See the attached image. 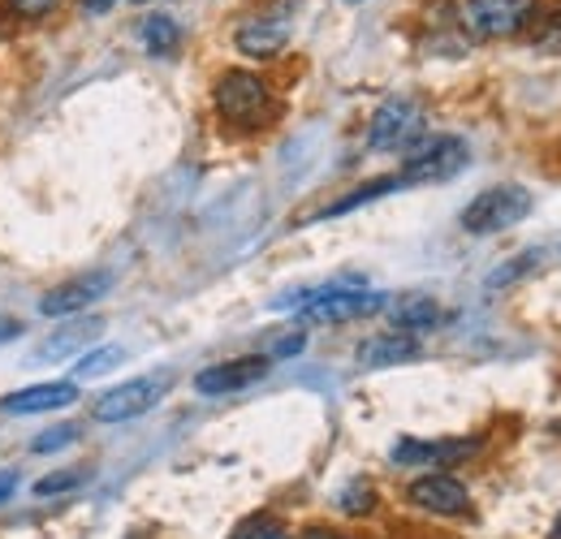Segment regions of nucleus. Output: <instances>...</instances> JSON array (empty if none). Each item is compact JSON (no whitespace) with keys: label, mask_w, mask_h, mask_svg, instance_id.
Here are the masks:
<instances>
[{"label":"nucleus","mask_w":561,"mask_h":539,"mask_svg":"<svg viewBox=\"0 0 561 539\" xmlns=\"http://www.w3.org/2000/svg\"><path fill=\"white\" fill-rule=\"evenodd\" d=\"M277 311H298L307 324H346V320H363L389 307V294H371L358 289L354 280H333L320 289H302L298 298H277Z\"/></svg>","instance_id":"1"},{"label":"nucleus","mask_w":561,"mask_h":539,"mask_svg":"<svg viewBox=\"0 0 561 539\" xmlns=\"http://www.w3.org/2000/svg\"><path fill=\"white\" fill-rule=\"evenodd\" d=\"M216 113L229 126H260L273 113V91L251 69H229L216 78Z\"/></svg>","instance_id":"2"},{"label":"nucleus","mask_w":561,"mask_h":539,"mask_svg":"<svg viewBox=\"0 0 561 539\" xmlns=\"http://www.w3.org/2000/svg\"><path fill=\"white\" fill-rule=\"evenodd\" d=\"M527 216H531V195L523 186H492L462 207V229L476 238H489V233L514 229Z\"/></svg>","instance_id":"3"},{"label":"nucleus","mask_w":561,"mask_h":539,"mask_svg":"<svg viewBox=\"0 0 561 539\" xmlns=\"http://www.w3.org/2000/svg\"><path fill=\"white\" fill-rule=\"evenodd\" d=\"M467 160H471V151H467V142L454 135H436V138H423L420 147H411V156H407V164H402V182L407 186H432V182H449V177H458L462 169H467Z\"/></svg>","instance_id":"4"},{"label":"nucleus","mask_w":561,"mask_h":539,"mask_svg":"<svg viewBox=\"0 0 561 539\" xmlns=\"http://www.w3.org/2000/svg\"><path fill=\"white\" fill-rule=\"evenodd\" d=\"M169 389H173V376H169V371L139 376V380H126V385L108 389L100 402L91 405V414H95V423H130V418L147 414Z\"/></svg>","instance_id":"5"},{"label":"nucleus","mask_w":561,"mask_h":539,"mask_svg":"<svg viewBox=\"0 0 561 539\" xmlns=\"http://www.w3.org/2000/svg\"><path fill=\"white\" fill-rule=\"evenodd\" d=\"M423 126V104L415 95H389L380 108H376V117H371V126H367V147H376V151H398V147H407L411 138L420 135Z\"/></svg>","instance_id":"6"},{"label":"nucleus","mask_w":561,"mask_h":539,"mask_svg":"<svg viewBox=\"0 0 561 539\" xmlns=\"http://www.w3.org/2000/svg\"><path fill=\"white\" fill-rule=\"evenodd\" d=\"M289 0H280L277 9H268V13H255L251 22H242L238 26V53L242 57H255V61H268V57H277L280 48L289 44V35H294V22H289Z\"/></svg>","instance_id":"7"},{"label":"nucleus","mask_w":561,"mask_h":539,"mask_svg":"<svg viewBox=\"0 0 561 539\" xmlns=\"http://www.w3.org/2000/svg\"><path fill=\"white\" fill-rule=\"evenodd\" d=\"M531 9L536 0H467L462 22L476 39H501V35H514L531 18Z\"/></svg>","instance_id":"8"},{"label":"nucleus","mask_w":561,"mask_h":539,"mask_svg":"<svg viewBox=\"0 0 561 539\" xmlns=\"http://www.w3.org/2000/svg\"><path fill=\"white\" fill-rule=\"evenodd\" d=\"M108 289H113V272H82V276H70V280L53 285V289L39 298V316H48V320L78 316V311H87L91 302H100Z\"/></svg>","instance_id":"9"},{"label":"nucleus","mask_w":561,"mask_h":539,"mask_svg":"<svg viewBox=\"0 0 561 539\" xmlns=\"http://www.w3.org/2000/svg\"><path fill=\"white\" fill-rule=\"evenodd\" d=\"M273 358L268 354H251V358H233V363H216L195 376V393L204 398H225V393H242L251 385H260L268 376Z\"/></svg>","instance_id":"10"},{"label":"nucleus","mask_w":561,"mask_h":539,"mask_svg":"<svg viewBox=\"0 0 561 539\" xmlns=\"http://www.w3.org/2000/svg\"><path fill=\"white\" fill-rule=\"evenodd\" d=\"M411 505L423 509V514H440V518H458V514H467L471 509V492H467V483L462 479H454V474H423L411 483Z\"/></svg>","instance_id":"11"},{"label":"nucleus","mask_w":561,"mask_h":539,"mask_svg":"<svg viewBox=\"0 0 561 539\" xmlns=\"http://www.w3.org/2000/svg\"><path fill=\"white\" fill-rule=\"evenodd\" d=\"M480 449V440H398L393 462L398 467H458Z\"/></svg>","instance_id":"12"},{"label":"nucleus","mask_w":561,"mask_h":539,"mask_svg":"<svg viewBox=\"0 0 561 539\" xmlns=\"http://www.w3.org/2000/svg\"><path fill=\"white\" fill-rule=\"evenodd\" d=\"M420 354V337L415 333H376L354 349V363L367 367V371H380V367H398V363H411Z\"/></svg>","instance_id":"13"},{"label":"nucleus","mask_w":561,"mask_h":539,"mask_svg":"<svg viewBox=\"0 0 561 539\" xmlns=\"http://www.w3.org/2000/svg\"><path fill=\"white\" fill-rule=\"evenodd\" d=\"M70 402H78V385L48 380V385H31V389L9 393L0 402V410H9V414H48V410H66Z\"/></svg>","instance_id":"14"},{"label":"nucleus","mask_w":561,"mask_h":539,"mask_svg":"<svg viewBox=\"0 0 561 539\" xmlns=\"http://www.w3.org/2000/svg\"><path fill=\"white\" fill-rule=\"evenodd\" d=\"M385 311H389V320H393L398 333H427V329L440 324V307H436L432 298H423V294L398 298V302H389Z\"/></svg>","instance_id":"15"},{"label":"nucleus","mask_w":561,"mask_h":539,"mask_svg":"<svg viewBox=\"0 0 561 539\" xmlns=\"http://www.w3.org/2000/svg\"><path fill=\"white\" fill-rule=\"evenodd\" d=\"M402 186H407V182H402L398 173H389V177H376V182H363V186H358V191H351L346 199L329 203V207L320 211V220H329V216H346V211H354V207L385 199V195H393V191H402Z\"/></svg>","instance_id":"16"},{"label":"nucleus","mask_w":561,"mask_h":539,"mask_svg":"<svg viewBox=\"0 0 561 539\" xmlns=\"http://www.w3.org/2000/svg\"><path fill=\"white\" fill-rule=\"evenodd\" d=\"M139 35H142V48H147L151 57H173L178 44H182V31H178V22H173L169 13H151V18H142Z\"/></svg>","instance_id":"17"},{"label":"nucleus","mask_w":561,"mask_h":539,"mask_svg":"<svg viewBox=\"0 0 561 539\" xmlns=\"http://www.w3.org/2000/svg\"><path fill=\"white\" fill-rule=\"evenodd\" d=\"M545 260V251H527V255H518V260H510L505 268H496L489 276V285L492 289H501V285H510V280H523L527 272H536V264Z\"/></svg>","instance_id":"18"},{"label":"nucleus","mask_w":561,"mask_h":539,"mask_svg":"<svg viewBox=\"0 0 561 539\" xmlns=\"http://www.w3.org/2000/svg\"><path fill=\"white\" fill-rule=\"evenodd\" d=\"M95 329H100V324H87V329H82V324H73V329H66V333H61L57 341H44L35 354H39V358H61V354H70L73 345H82V341L91 337Z\"/></svg>","instance_id":"19"},{"label":"nucleus","mask_w":561,"mask_h":539,"mask_svg":"<svg viewBox=\"0 0 561 539\" xmlns=\"http://www.w3.org/2000/svg\"><path fill=\"white\" fill-rule=\"evenodd\" d=\"M82 483H87V471H82V467H70V471L39 479V483H35V496H61V492H73V488H82Z\"/></svg>","instance_id":"20"},{"label":"nucleus","mask_w":561,"mask_h":539,"mask_svg":"<svg viewBox=\"0 0 561 539\" xmlns=\"http://www.w3.org/2000/svg\"><path fill=\"white\" fill-rule=\"evenodd\" d=\"M113 363H122V345H104V349H91L78 358V376H104Z\"/></svg>","instance_id":"21"},{"label":"nucleus","mask_w":561,"mask_h":539,"mask_svg":"<svg viewBox=\"0 0 561 539\" xmlns=\"http://www.w3.org/2000/svg\"><path fill=\"white\" fill-rule=\"evenodd\" d=\"M233 539H289V536H285V527H280L277 518L260 514V518H247V523L233 531Z\"/></svg>","instance_id":"22"},{"label":"nucleus","mask_w":561,"mask_h":539,"mask_svg":"<svg viewBox=\"0 0 561 539\" xmlns=\"http://www.w3.org/2000/svg\"><path fill=\"white\" fill-rule=\"evenodd\" d=\"M73 440H78V427H70V423H66V427L44 432V436H39L31 449H35V454H53V449H66V445H73Z\"/></svg>","instance_id":"23"},{"label":"nucleus","mask_w":561,"mask_h":539,"mask_svg":"<svg viewBox=\"0 0 561 539\" xmlns=\"http://www.w3.org/2000/svg\"><path fill=\"white\" fill-rule=\"evenodd\" d=\"M371 501H376V496H371V488H367V483H351V488L342 492V509H346V514H367V509H371Z\"/></svg>","instance_id":"24"},{"label":"nucleus","mask_w":561,"mask_h":539,"mask_svg":"<svg viewBox=\"0 0 561 539\" xmlns=\"http://www.w3.org/2000/svg\"><path fill=\"white\" fill-rule=\"evenodd\" d=\"M57 4H61V0H9V9L22 13V18H48Z\"/></svg>","instance_id":"25"},{"label":"nucleus","mask_w":561,"mask_h":539,"mask_svg":"<svg viewBox=\"0 0 561 539\" xmlns=\"http://www.w3.org/2000/svg\"><path fill=\"white\" fill-rule=\"evenodd\" d=\"M307 345V333H294V337H280L273 349H268V358H289V354H298Z\"/></svg>","instance_id":"26"},{"label":"nucleus","mask_w":561,"mask_h":539,"mask_svg":"<svg viewBox=\"0 0 561 539\" xmlns=\"http://www.w3.org/2000/svg\"><path fill=\"white\" fill-rule=\"evenodd\" d=\"M18 492V471H0V505Z\"/></svg>","instance_id":"27"},{"label":"nucleus","mask_w":561,"mask_h":539,"mask_svg":"<svg viewBox=\"0 0 561 539\" xmlns=\"http://www.w3.org/2000/svg\"><path fill=\"white\" fill-rule=\"evenodd\" d=\"M113 4H117V0H82V9H87V13H108Z\"/></svg>","instance_id":"28"},{"label":"nucleus","mask_w":561,"mask_h":539,"mask_svg":"<svg viewBox=\"0 0 561 539\" xmlns=\"http://www.w3.org/2000/svg\"><path fill=\"white\" fill-rule=\"evenodd\" d=\"M302 539H346V536H337V531H329V527H311Z\"/></svg>","instance_id":"29"},{"label":"nucleus","mask_w":561,"mask_h":539,"mask_svg":"<svg viewBox=\"0 0 561 539\" xmlns=\"http://www.w3.org/2000/svg\"><path fill=\"white\" fill-rule=\"evenodd\" d=\"M553 539H561V523H558V527H553Z\"/></svg>","instance_id":"30"},{"label":"nucleus","mask_w":561,"mask_h":539,"mask_svg":"<svg viewBox=\"0 0 561 539\" xmlns=\"http://www.w3.org/2000/svg\"><path fill=\"white\" fill-rule=\"evenodd\" d=\"M135 4H142V0H135Z\"/></svg>","instance_id":"31"}]
</instances>
